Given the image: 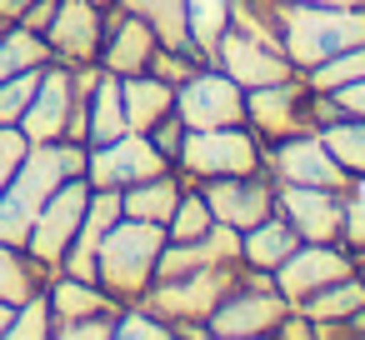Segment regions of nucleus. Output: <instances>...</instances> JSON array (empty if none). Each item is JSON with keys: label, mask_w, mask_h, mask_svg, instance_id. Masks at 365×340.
Instances as JSON below:
<instances>
[{"label": "nucleus", "mask_w": 365, "mask_h": 340, "mask_svg": "<svg viewBox=\"0 0 365 340\" xmlns=\"http://www.w3.org/2000/svg\"><path fill=\"white\" fill-rule=\"evenodd\" d=\"M41 71H21V76L0 81V125H21V115H26V105H31V96L41 86Z\"/></svg>", "instance_id": "7c9ffc66"}, {"label": "nucleus", "mask_w": 365, "mask_h": 340, "mask_svg": "<svg viewBox=\"0 0 365 340\" xmlns=\"http://www.w3.org/2000/svg\"><path fill=\"white\" fill-rule=\"evenodd\" d=\"M165 240H170L165 225L120 215L96 245V285H106L120 305L145 300V290L155 285V260H160Z\"/></svg>", "instance_id": "7ed1b4c3"}, {"label": "nucleus", "mask_w": 365, "mask_h": 340, "mask_svg": "<svg viewBox=\"0 0 365 340\" xmlns=\"http://www.w3.org/2000/svg\"><path fill=\"white\" fill-rule=\"evenodd\" d=\"M86 150L76 140H41L26 150V160L16 165V175L0 185V240L26 245L41 205L56 195V185H66L71 175H86Z\"/></svg>", "instance_id": "f257e3e1"}, {"label": "nucleus", "mask_w": 365, "mask_h": 340, "mask_svg": "<svg viewBox=\"0 0 365 340\" xmlns=\"http://www.w3.org/2000/svg\"><path fill=\"white\" fill-rule=\"evenodd\" d=\"M315 135H320V145L335 155V165L360 185V180H365V120H360V115H335V120L315 125Z\"/></svg>", "instance_id": "5701e85b"}, {"label": "nucleus", "mask_w": 365, "mask_h": 340, "mask_svg": "<svg viewBox=\"0 0 365 340\" xmlns=\"http://www.w3.org/2000/svg\"><path fill=\"white\" fill-rule=\"evenodd\" d=\"M180 190H185V175L170 165V170H160V175H150V180L125 185V190H120V215H130V220H150V225H165L170 210H175V200H180Z\"/></svg>", "instance_id": "aec40b11"}, {"label": "nucleus", "mask_w": 365, "mask_h": 340, "mask_svg": "<svg viewBox=\"0 0 365 340\" xmlns=\"http://www.w3.org/2000/svg\"><path fill=\"white\" fill-rule=\"evenodd\" d=\"M265 175L275 185H330V190H350L355 180L335 165V155L320 145L315 130L305 135H285V140H265Z\"/></svg>", "instance_id": "9b49d317"}, {"label": "nucleus", "mask_w": 365, "mask_h": 340, "mask_svg": "<svg viewBox=\"0 0 365 340\" xmlns=\"http://www.w3.org/2000/svg\"><path fill=\"white\" fill-rule=\"evenodd\" d=\"M300 245V235L290 230V220L280 215V210H270L265 220H255V225H245L240 230V265H250V270H275L290 250Z\"/></svg>", "instance_id": "412c9836"}, {"label": "nucleus", "mask_w": 365, "mask_h": 340, "mask_svg": "<svg viewBox=\"0 0 365 340\" xmlns=\"http://www.w3.org/2000/svg\"><path fill=\"white\" fill-rule=\"evenodd\" d=\"M245 125L260 140L305 135L320 125V91H310L300 71L275 86H255V91H245Z\"/></svg>", "instance_id": "0eeeda50"}, {"label": "nucleus", "mask_w": 365, "mask_h": 340, "mask_svg": "<svg viewBox=\"0 0 365 340\" xmlns=\"http://www.w3.org/2000/svg\"><path fill=\"white\" fill-rule=\"evenodd\" d=\"M290 300L275 290V280L265 270H250L245 265V280L205 315V335H220V340H260V335H275V325L285 320Z\"/></svg>", "instance_id": "423d86ee"}, {"label": "nucleus", "mask_w": 365, "mask_h": 340, "mask_svg": "<svg viewBox=\"0 0 365 340\" xmlns=\"http://www.w3.org/2000/svg\"><path fill=\"white\" fill-rule=\"evenodd\" d=\"M175 115L185 130H220V125H245V86L230 81L215 61L200 66L175 86Z\"/></svg>", "instance_id": "6e6552de"}, {"label": "nucleus", "mask_w": 365, "mask_h": 340, "mask_svg": "<svg viewBox=\"0 0 365 340\" xmlns=\"http://www.w3.org/2000/svg\"><path fill=\"white\" fill-rule=\"evenodd\" d=\"M125 105H120V76L101 71V86L91 96V115H86V145H106L115 135H125Z\"/></svg>", "instance_id": "b1692460"}, {"label": "nucleus", "mask_w": 365, "mask_h": 340, "mask_svg": "<svg viewBox=\"0 0 365 340\" xmlns=\"http://www.w3.org/2000/svg\"><path fill=\"white\" fill-rule=\"evenodd\" d=\"M115 340H175V325L170 320H160L150 305H120V315H115Z\"/></svg>", "instance_id": "c756f323"}, {"label": "nucleus", "mask_w": 365, "mask_h": 340, "mask_svg": "<svg viewBox=\"0 0 365 340\" xmlns=\"http://www.w3.org/2000/svg\"><path fill=\"white\" fill-rule=\"evenodd\" d=\"M51 335H56L51 295H46V290H36L31 300H21V305H16V315H11V330H6V340H51Z\"/></svg>", "instance_id": "c85d7f7f"}, {"label": "nucleus", "mask_w": 365, "mask_h": 340, "mask_svg": "<svg viewBox=\"0 0 365 340\" xmlns=\"http://www.w3.org/2000/svg\"><path fill=\"white\" fill-rule=\"evenodd\" d=\"M145 135H150V145H155V150H160V155H165V160L175 165L180 145H185V120H180V115L170 110V115H165V120H155V125H150Z\"/></svg>", "instance_id": "2f4dec72"}, {"label": "nucleus", "mask_w": 365, "mask_h": 340, "mask_svg": "<svg viewBox=\"0 0 365 340\" xmlns=\"http://www.w3.org/2000/svg\"><path fill=\"white\" fill-rule=\"evenodd\" d=\"M56 6H61V0H31V6H26V16H21L16 26H26V31L46 36V26L56 21Z\"/></svg>", "instance_id": "f704fd0d"}, {"label": "nucleus", "mask_w": 365, "mask_h": 340, "mask_svg": "<svg viewBox=\"0 0 365 340\" xmlns=\"http://www.w3.org/2000/svg\"><path fill=\"white\" fill-rule=\"evenodd\" d=\"M175 170L185 180H220V175H255L265 170V140L250 125H220V130H185V145L175 155Z\"/></svg>", "instance_id": "20e7f679"}, {"label": "nucleus", "mask_w": 365, "mask_h": 340, "mask_svg": "<svg viewBox=\"0 0 365 340\" xmlns=\"http://www.w3.org/2000/svg\"><path fill=\"white\" fill-rule=\"evenodd\" d=\"M210 61H215V66H220L230 81H240L245 91H255V86H275V81L295 76V66L285 61V51L265 46V41H255V36L235 31V26H230V31L215 41Z\"/></svg>", "instance_id": "f3484780"}, {"label": "nucleus", "mask_w": 365, "mask_h": 340, "mask_svg": "<svg viewBox=\"0 0 365 340\" xmlns=\"http://www.w3.org/2000/svg\"><path fill=\"white\" fill-rule=\"evenodd\" d=\"M360 185H365V180H360Z\"/></svg>", "instance_id": "ea45409f"}, {"label": "nucleus", "mask_w": 365, "mask_h": 340, "mask_svg": "<svg viewBox=\"0 0 365 340\" xmlns=\"http://www.w3.org/2000/svg\"><path fill=\"white\" fill-rule=\"evenodd\" d=\"M360 305H365V275H355V270H350V275L330 280L325 290H315L310 300H300L295 310H300L315 330H325V325H340L345 315H355Z\"/></svg>", "instance_id": "4be33fe9"}, {"label": "nucleus", "mask_w": 365, "mask_h": 340, "mask_svg": "<svg viewBox=\"0 0 365 340\" xmlns=\"http://www.w3.org/2000/svg\"><path fill=\"white\" fill-rule=\"evenodd\" d=\"M275 36L295 71H310L340 51L365 46V6H300L275 0Z\"/></svg>", "instance_id": "f03ea898"}, {"label": "nucleus", "mask_w": 365, "mask_h": 340, "mask_svg": "<svg viewBox=\"0 0 365 340\" xmlns=\"http://www.w3.org/2000/svg\"><path fill=\"white\" fill-rule=\"evenodd\" d=\"M120 105H125V125L145 135L155 120H165L175 110V86L160 81L155 71H130V76H120Z\"/></svg>", "instance_id": "6ab92c4d"}, {"label": "nucleus", "mask_w": 365, "mask_h": 340, "mask_svg": "<svg viewBox=\"0 0 365 340\" xmlns=\"http://www.w3.org/2000/svg\"><path fill=\"white\" fill-rule=\"evenodd\" d=\"M11 315H16V305L0 300V340H6V330H11Z\"/></svg>", "instance_id": "e433bc0d"}, {"label": "nucleus", "mask_w": 365, "mask_h": 340, "mask_svg": "<svg viewBox=\"0 0 365 340\" xmlns=\"http://www.w3.org/2000/svg\"><path fill=\"white\" fill-rule=\"evenodd\" d=\"M46 285H51V275L31 260V250H26V245L0 240V300L21 305V300H31V295H36V290H46Z\"/></svg>", "instance_id": "393cba45"}, {"label": "nucleus", "mask_w": 365, "mask_h": 340, "mask_svg": "<svg viewBox=\"0 0 365 340\" xmlns=\"http://www.w3.org/2000/svg\"><path fill=\"white\" fill-rule=\"evenodd\" d=\"M185 21H190V46L210 56L215 41L230 31V0H185Z\"/></svg>", "instance_id": "cd10ccee"}, {"label": "nucleus", "mask_w": 365, "mask_h": 340, "mask_svg": "<svg viewBox=\"0 0 365 340\" xmlns=\"http://www.w3.org/2000/svg\"><path fill=\"white\" fill-rule=\"evenodd\" d=\"M300 6H365V0H300Z\"/></svg>", "instance_id": "4c0bfd02"}, {"label": "nucleus", "mask_w": 365, "mask_h": 340, "mask_svg": "<svg viewBox=\"0 0 365 340\" xmlns=\"http://www.w3.org/2000/svg\"><path fill=\"white\" fill-rule=\"evenodd\" d=\"M91 6H101V11H110V6H115V0H91Z\"/></svg>", "instance_id": "58836bf2"}, {"label": "nucleus", "mask_w": 365, "mask_h": 340, "mask_svg": "<svg viewBox=\"0 0 365 340\" xmlns=\"http://www.w3.org/2000/svg\"><path fill=\"white\" fill-rule=\"evenodd\" d=\"M195 185L205 190L210 215H215L220 225H235V230H245V225H255V220H265V215L275 210V180H270L265 170H255V175L195 180Z\"/></svg>", "instance_id": "2eb2a0df"}, {"label": "nucleus", "mask_w": 365, "mask_h": 340, "mask_svg": "<svg viewBox=\"0 0 365 340\" xmlns=\"http://www.w3.org/2000/svg\"><path fill=\"white\" fill-rule=\"evenodd\" d=\"M120 11L140 16L160 46H190V21H185V0H115Z\"/></svg>", "instance_id": "bb28decb"}, {"label": "nucleus", "mask_w": 365, "mask_h": 340, "mask_svg": "<svg viewBox=\"0 0 365 340\" xmlns=\"http://www.w3.org/2000/svg\"><path fill=\"white\" fill-rule=\"evenodd\" d=\"M26 150H31V140H26L21 125H0V185L16 175V165L26 160Z\"/></svg>", "instance_id": "473e14b6"}, {"label": "nucleus", "mask_w": 365, "mask_h": 340, "mask_svg": "<svg viewBox=\"0 0 365 340\" xmlns=\"http://www.w3.org/2000/svg\"><path fill=\"white\" fill-rule=\"evenodd\" d=\"M51 41L26 31V26H0V81L6 76H21V71H41L51 66Z\"/></svg>", "instance_id": "a878e982"}, {"label": "nucleus", "mask_w": 365, "mask_h": 340, "mask_svg": "<svg viewBox=\"0 0 365 340\" xmlns=\"http://www.w3.org/2000/svg\"><path fill=\"white\" fill-rule=\"evenodd\" d=\"M245 280V265H210V270H190V275H175V280H155L145 290L140 305H150L160 320H170L175 330L180 325H205V315Z\"/></svg>", "instance_id": "39448f33"}, {"label": "nucleus", "mask_w": 365, "mask_h": 340, "mask_svg": "<svg viewBox=\"0 0 365 340\" xmlns=\"http://www.w3.org/2000/svg\"><path fill=\"white\" fill-rule=\"evenodd\" d=\"M355 270V255L340 245V240H300L275 270H270V280H275V290L290 300V305H300V300H310L315 290H325L330 280H340V275H350Z\"/></svg>", "instance_id": "f8f14e48"}, {"label": "nucleus", "mask_w": 365, "mask_h": 340, "mask_svg": "<svg viewBox=\"0 0 365 340\" xmlns=\"http://www.w3.org/2000/svg\"><path fill=\"white\" fill-rule=\"evenodd\" d=\"M155 31L140 21V16H130V11H120V6H110L106 11V41H101V66L110 71V76H130V71H150V56H155Z\"/></svg>", "instance_id": "a211bd4d"}, {"label": "nucleus", "mask_w": 365, "mask_h": 340, "mask_svg": "<svg viewBox=\"0 0 365 340\" xmlns=\"http://www.w3.org/2000/svg\"><path fill=\"white\" fill-rule=\"evenodd\" d=\"M51 56L66 66H101V41H106V11L91 0H61L56 21L46 26Z\"/></svg>", "instance_id": "dca6fc26"}, {"label": "nucleus", "mask_w": 365, "mask_h": 340, "mask_svg": "<svg viewBox=\"0 0 365 340\" xmlns=\"http://www.w3.org/2000/svg\"><path fill=\"white\" fill-rule=\"evenodd\" d=\"M86 200H91V180H86V175H71V180L56 185V195L41 205V215H36L31 235H26V250H31V260H36L46 275L61 270V260H66V250H71V240H76V230H81Z\"/></svg>", "instance_id": "1a4fd4ad"}, {"label": "nucleus", "mask_w": 365, "mask_h": 340, "mask_svg": "<svg viewBox=\"0 0 365 340\" xmlns=\"http://www.w3.org/2000/svg\"><path fill=\"white\" fill-rule=\"evenodd\" d=\"M160 170H170V160H165V155L150 145V135H140V130H125V135H115V140L86 150V180H91L96 190H125V185L150 180V175H160Z\"/></svg>", "instance_id": "9d476101"}, {"label": "nucleus", "mask_w": 365, "mask_h": 340, "mask_svg": "<svg viewBox=\"0 0 365 340\" xmlns=\"http://www.w3.org/2000/svg\"><path fill=\"white\" fill-rule=\"evenodd\" d=\"M350 190H330V185H275V210L290 220V230L300 240H340Z\"/></svg>", "instance_id": "ddd939ff"}, {"label": "nucleus", "mask_w": 365, "mask_h": 340, "mask_svg": "<svg viewBox=\"0 0 365 340\" xmlns=\"http://www.w3.org/2000/svg\"><path fill=\"white\" fill-rule=\"evenodd\" d=\"M56 340H115V315H91V320L61 325Z\"/></svg>", "instance_id": "72a5a7b5"}, {"label": "nucleus", "mask_w": 365, "mask_h": 340, "mask_svg": "<svg viewBox=\"0 0 365 340\" xmlns=\"http://www.w3.org/2000/svg\"><path fill=\"white\" fill-rule=\"evenodd\" d=\"M335 105H340V115H360L365 120V76L350 81V86H340L335 91Z\"/></svg>", "instance_id": "c9c22d12"}, {"label": "nucleus", "mask_w": 365, "mask_h": 340, "mask_svg": "<svg viewBox=\"0 0 365 340\" xmlns=\"http://www.w3.org/2000/svg\"><path fill=\"white\" fill-rule=\"evenodd\" d=\"M71 115H76V66L51 61V66L41 71V86H36V96H31L26 115H21V130H26L31 145H41V140H66Z\"/></svg>", "instance_id": "4468645a"}]
</instances>
